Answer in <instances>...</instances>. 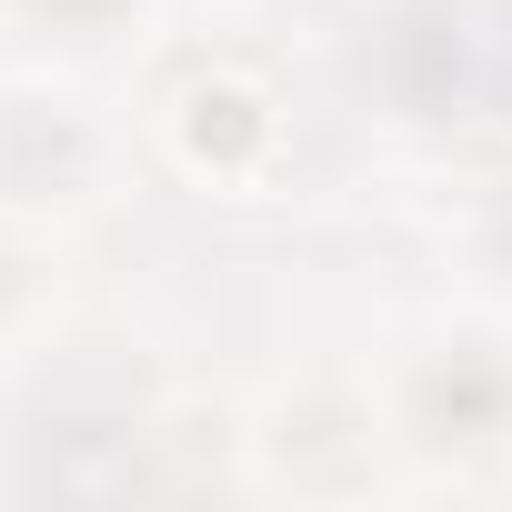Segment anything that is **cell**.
I'll return each mask as SVG.
<instances>
[{
  "label": "cell",
  "mask_w": 512,
  "mask_h": 512,
  "mask_svg": "<svg viewBox=\"0 0 512 512\" xmlns=\"http://www.w3.org/2000/svg\"><path fill=\"white\" fill-rule=\"evenodd\" d=\"M462 262H472L492 292H512V151H492V161L462 181Z\"/></svg>",
  "instance_id": "6"
},
{
  "label": "cell",
  "mask_w": 512,
  "mask_h": 512,
  "mask_svg": "<svg viewBox=\"0 0 512 512\" xmlns=\"http://www.w3.org/2000/svg\"><path fill=\"white\" fill-rule=\"evenodd\" d=\"M512 81V41L482 0H382L362 21V101L392 131H472Z\"/></svg>",
  "instance_id": "2"
},
{
  "label": "cell",
  "mask_w": 512,
  "mask_h": 512,
  "mask_svg": "<svg viewBox=\"0 0 512 512\" xmlns=\"http://www.w3.org/2000/svg\"><path fill=\"white\" fill-rule=\"evenodd\" d=\"M31 51H51L61 71H91V61H121L161 31V0H0Z\"/></svg>",
  "instance_id": "5"
},
{
  "label": "cell",
  "mask_w": 512,
  "mask_h": 512,
  "mask_svg": "<svg viewBox=\"0 0 512 512\" xmlns=\"http://www.w3.org/2000/svg\"><path fill=\"white\" fill-rule=\"evenodd\" d=\"M51 312V251L21 211H0V342H21Z\"/></svg>",
  "instance_id": "7"
},
{
  "label": "cell",
  "mask_w": 512,
  "mask_h": 512,
  "mask_svg": "<svg viewBox=\"0 0 512 512\" xmlns=\"http://www.w3.org/2000/svg\"><path fill=\"white\" fill-rule=\"evenodd\" d=\"M101 181H111V121L71 81L51 71L0 81V211L51 221V211H81Z\"/></svg>",
  "instance_id": "3"
},
{
  "label": "cell",
  "mask_w": 512,
  "mask_h": 512,
  "mask_svg": "<svg viewBox=\"0 0 512 512\" xmlns=\"http://www.w3.org/2000/svg\"><path fill=\"white\" fill-rule=\"evenodd\" d=\"M161 141L181 151L191 181H251L272 151H282V111L262 81H241V71H201L161 101Z\"/></svg>",
  "instance_id": "4"
},
{
  "label": "cell",
  "mask_w": 512,
  "mask_h": 512,
  "mask_svg": "<svg viewBox=\"0 0 512 512\" xmlns=\"http://www.w3.org/2000/svg\"><path fill=\"white\" fill-rule=\"evenodd\" d=\"M382 432L422 472H492L512 462V322L502 312H452L412 332L382 372Z\"/></svg>",
  "instance_id": "1"
}]
</instances>
